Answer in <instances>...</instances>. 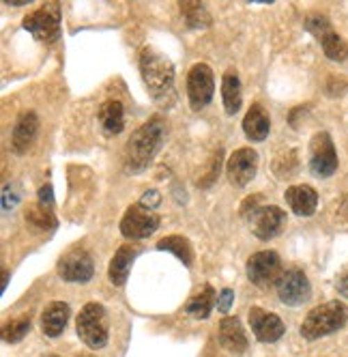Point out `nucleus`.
<instances>
[{
  "instance_id": "5",
  "label": "nucleus",
  "mask_w": 348,
  "mask_h": 357,
  "mask_svg": "<svg viewBox=\"0 0 348 357\" xmlns=\"http://www.w3.org/2000/svg\"><path fill=\"white\" fill-rule=\"evenodd\" d=\"M24 31H29L37 41L54 43L61 37V7L47 3L24 17Z\"/></svg>"
},
{
  "instance_id": "35",
  "label": "nucleus",
  "mask_w": 348,
  "mask_h": 357,
  "mask_svg": "<svg viewBox=\"0 0 348 357\" xmlns=\"http://www.w3.org/2000/svg\"><path fill=\"white\" fill-rule=\"evenodd\" d=\"M43 357H61V355H54V353H49V355H43Z\"/></svg>"
},
{
  "instance_id": "22",
  "label": "nucleus",
  "mask_w": 348,
  "mask_h": 357,
  "mask_svg": "<svg viewBox=\"0 0 348 357\" xmlns=\"http://www.w3.org/2000/svg\"><path fill=\"white\" fill-rule=\"evenodd\" d=\"M99 121H102V127L108 134L116 136L125 127V108L118 99H108L99 108Z\"/></svg>"
},
{
  "instance_id": "21",
  "label": "nucleus",
  "mask_w": 348,
  "mask_h": 357,
  "mask_svg": "<svg viewBox=\"0 0 348 357\" xmlns=\"http://www.w3.org/2000/svg\"><path fill=\"white\" fill-rule=\"evenodd\" d=\"M221 99H223V110L226 114H237L243 104V93H241V82L235 69H228L221 78Z\"/></svg>"
},
{
  "instance_id": "20",
  "label": "nucleus",
  "mask_w": 348,
  "mask_h": 357,
  "mask_svg": "<svg viewBox=\"0 0 348 357\" xmlns=\"http://www.w3.org/2000/svg\"><path fill=\"white\" fill-rule=\"evenodd\" d=\"M134 259H136V250L132 245H120L116 250V254L110 261V267H108L110 282L114 287H122L127 282V275H129V269L134 265Z\"/></svg>"
},
{
  "instance_id": "15",
  "label": "nucleus",
  "mask_w": 348,
  "mask_h": 357,
  "mask_svg": "<svg viewBox=\"0 0 348 357\" xmlns=\"http://www.w3.org/2000/svg\"><path fill=\"white\" fill-rule=\"evenodd\" d=\"M39 134V119L35 112H22L13 125V132H11V144L13 151L17 155H24L29 153V149L35 144Z\"/></svg>"
},
{
  "instance_id": "19",
  "label": "nucleus",
  "mask_w": 348,
  "mask_h": 357,
  "mask_svg": "<svg viewBox=\"0 0 348 357\" xmlns=\"http://www.w3.org/2000/svg\"><path fill=\"white\" fill-rule=\"evenodd\" d=\"M243 132L254 142L267 140V136L271 132V119L260 104H252L250 110H247V114L243 119Z\"/></svg>"
},
{
  "instance_id": "30",
  "label": "nucleus",
  "mask_w": 348,
  "mask_h": 357,
  "mask_svg": "<svg viewBox=\"0 0 348 357\" xmlns=\"http://www.w3.org/2000/svg\"><path fill=\"white\" fill-rule=\"evenodd\" d=\"M235 301V293L230 289H223L219 295H217V310L219 312H228L230 310V305Z\"/></svg>"
},
{
  "instance_id": "24",
  "label": "nucleus",
  "mask_w": 348,
  "mask_h": 357,
  "mask_svg": "<svg viewBox=\"0 0 348 357\" xmlns=\"http://www.w3.org/2000/svg\"><path fill=\"white\" fill-rule=\"evenodd\" d=\"M24 218H26V222L35 228H39V231H45V228H56V215L54 211L49 207H43L41 202H33V205H29L26 213H24Z\"/></svg>"
},
{
  "instance_id": "17",
  "label": "nucleus",
  "mask_w": 348,
  "mask_h": 357,
  "mask_svg": "<svg viewBox=\"0 0 348 357\" xmlns=\"http://www.w3.org/2000/svg\"><path fill=\"white\" fill-rule=\"evenodd\" d=\"M219 344L230 353L247 351V336L237 317H223L219 321Z\"/></svg>"
},
{
  "instance_id": "18",
  "label": "nucleus",
  "mask_w": 348,
  "mask_h": 357,
  "mask_svg": "<svg viewBox=\"0 0 348 357\" xmlns=\"http://www.w3.org/2000/svg\"><path fill=\"white\" fill-rule=\"evenodd\" d=\"M71 308L65 301H49L41 314V329L49 338H58L69 321Z\"/></svg>"
},
{
  "instance_id": "26",
  "label": "nucleus",
  "mask_w": 348,
  "mask_h": 357,
  "mask_svg": "<svg viewBox=\"0 0 348 357\" xmlns=\"http://www.w3.org/2000/svg\"><path fill=\"white\" fill-rule=\"evenodd\" d=\"M320 45H322V50H325V56L329 61L342 63V61L348 59V43L335 31H331V33H327L325 37H322Z\"/></svg>"
},
{
  "instance_id": "1",
  "label": "nucleus",
  "mask_w": 348,
  "mask_h": 357,
  "mask_svg": "<svg viewBox=\"0 0 348 357\" xmlns=\"http://www.w3.org/2000/svg\"><path fill=\"white\" fill-rule=\"evenodd\" d=\"M140 73L148 95L161 108H172L177 101V91H174V67L170 59L153 47H144L140 54Z\"/></svg>"
},
{
  "instance_id": "16",
  "label": "nucleus",
  "mask_w": 348,
  "mask_h": 357,
  "mask_svg": "<svg viewBox=\"0 0 348 357\" xmlns=\"http://www.w3.org/2000/svg\"><path fill=\"white\" fill-rule=\"evenodd\" d=\"M284 198L288 202V207L292 209V213L299 215V218L314 215V211L318 207V194L310 185H292L286 190Z\"/></svg>"
},
{
  "instance_id": "10",
  "label": "nucleus",
  "mask_w": 348,
  "mask_h": 357,
  "mask_svg": "<svg viewBox=\"0 0 348 357\" xmlns=\"http://www.w3.org/2000/svg\"><path fill=\"white\" fill-rule=\"evenodd\" d=\"M310 170L320 178H329L338 170V153L327 132L314 134L310 142Z\"/></svg>"
},
{
  "instance_id": "32",
  "label": "nucleus",
  "mask_w": 348,
  "mask_h": 357,
  "mask_svg": "<svg viewBox=\"0 0 348 357\" xmlns=\"http://www.w3.org/2000/svg\"><path fill=\"white\" fill-rule=\"evenodd\" d=\"M144 207H148V209H155L157 205H159V194L155 192V190H151L148 194H144V198L140 200Z\"/></svg>"
},
{
  "instance_id": "4",
  "label": "nucleus",
  "mask_w": 348,
  "mask_h": 357,
  "mask_svg": "<svg viewBox=\"0 0 348 357\" xmlns=\"http://www.w3.org/2000/svg\"><path fill=\"white\" fill-rule=\"evenodd\" d=\"M76 331L80 340L90 347V349H104L108 344V336H110V329H108V312L102 303L90 301L86 303L84 308L78 312L76 319Z\"/></svg>"
},
{
  "instance_id": "34",
  "label": "nucleus",
  "mask_w": 348,
  "mask_h": 357,
  "mask_svg": "<svg viewBox=\"0 0 348 357\" xmlns=\"http://www.w3.org/2000/svg\"><path fill=\"white\" fill-rule=\"evenodd\" d=\"M7 282H9V271L3 269V293H5V289H7Z\"/></svg>"
},
{
  "instance_id": "2",
  "label": "nucleus",
  "mask_w": 348,
  "mask_h": 357,
  "mask_svg": "<svg viewBox=\"0 0 348 357\" xmlns=\"http://www.w3.org/2000/svg\"><path fill=\"white\" fill-rule=\"evenodd\" d=\"M166 140V125L161 116L148 119L142 127L132 134L125 144V166L129 172H142L148 168Z\"/></svg>"
},
{
  "instance_id": "7",
  "label": "nucleus",
  "mask_w": 348,
  "mask_h": 357,
  "mask_svg": "<svg viewBox=\"0 0 348 357\" xmlns=\"http://www.w3.org/2000/svg\"><path fill=\"white\" fill-rule=\"evenodd\" d=\"M58 275L65 280V282H80V284H86L93 280L95 275V263H93V257L80 245H73L69 248L61 261H58Z\"/></svg>"
},
{
  "instance_id": "8",
  "label": "nucleus",
  "mask_w": 348,
  "mask_h": 357,
  "mask_svg": "<svg viewBox=\"0 0 348 357\" xmlns=\"http://www.w3.org/2000/svg\"><path fill=\"white\" fill-rule=\"evenodd\" d=\"M159 228V215L144 207L142 202L132 205L120 220V233L127 239H146Z\"/></svg>"
},
{
  "instance_id": "31",
  "label": "nucleus",
  "mask_w": 348,
  "mask_h": 357,
  "mask_svg": "<svg viewBox=\"0 0 348 357\" xmlns=\"http://www.w3.org/2000/svg\"><path fill=\"white\" fill-rule=\"evenodd\" d=\"M39 202L43 207H49L52 209L54 207V194H52V185H41V190H39Z\"/></svg>"
},
{
  "instance_id": "3",
  "label": "nucleus",
  "mask_w": 348,
  "mask_h": 357,
  "mask_svg": "<svg viewBox=\"0 0 348 357\" xmlns=\"http://www.w3.org/2000/svg\"><path fill=\"white\" fill-rule=\"evenodd\" d=\"M348 321V308L342 301H327L316 305L312 312L301 323V336L306 340H318L322 336H329L333 331L342 329Z\"/></svg>"
},
{
  "instance_id": "9",
  "label": "nucleus",
  "mask_w": 348,
  "mask_h": 357,
  "mask_svg": "<svg viewBox=\"0 0 348 357\" xmlns=\"http://www.w3.org/2000/svg\"><path fill=\"white\" fill-rule=\"evenodd\" d=\"M215 93V78L207 63H196L187 73V97L191 110H203L209 106Z\"/></svg>"
},
{
  "instance_id": "33",
  "label": "nucleus",
  "mask_w": 348,
  "mask_h": 357,
  "mask_svg": "<svg viewBox=\"0 0 348 357\" xmlns=\"http://www.w3.org/2000/svg\"><path fill=\"white\" fill-rule=\"evenodd\" d=\"M338 291H340V295H344L346 299H348V269L340 275V280H338Z\"/></svg>"
},
{
  "instance_id": "27",
  "label": "nucleus",
  "mask_w": 348,
  "mask_h": 357,
  "mask_svg": "<svg viewBox=\"0 0 348 357\" xmlns=\"http://www.w3.org/2000/svg\"><path fill=\"white\" fill-rule=\"evenodd\" d=\"M181 13L187 22V26H191V29H205L211 24V15L205 9V5L193 3V0H189V3H181Z\"/></svg>"
},
{
  "instance_id": "13",
  "label": "nucleus",
  "mask_w": 348,
  "mask_h": 357,
  "mask_svg": "<svg viewBox=\"0 0 348 357\" xmlns=\"http://www.w3.org/2000/svg\"><path fill=\"white\" fill-rule=\"evenodd\" d=\"M256 172H258V153L254 149H250V146L237 149L228 158L226 174L232 185L245 188L256 176Z\"/></svg>"
},
{
  "instance_id": "14",
  "label": "nucleus",
  "mask_w": 348,
  "mask_h": 357,
  "mask_svg": "<svg viewBox=\"0 0 348 357\" xmlns=\"http://www.w3.org/2000/svg\"><path fill=\"white\" fill-rule=\"evenodd\" d=\"M250 325H252V331H254V336L256 340L260 342H278L282 336H284V323L278 314H273V312H267L262 308H252L250 310Z\"/></svg>"
},
{
  "instance_id": "11",
  "label": "nucleus",
  "mask_w": 348,
  "mask_h": 357,
  "mask_svg": "<svg viewBox=\"0 0 348 357\" xmlns=\"http://www.w3.org/2000/svg\"><path fill=\"white\" fill-rule=\"evenodd\" d=\"M278 297L286 305H303L312 297L310 280L301 269H286L278 280Z\"/></svg>"
},
{
  "instance_id": "23",
  "label": "nucleus",
  "mask_w": 348,
  "mask_h": 357,
  "mask_svg": "<svg viewBox=\"0 0 348 357\" xmlns=\"http://www.w3.org/2000/svg\"><path fill=\"white\" fill-rule=\"evenodd\" d=\"M215 291L211 284H205V289L193 295L187 303H185V312L189 317H196V319H207L213 310V303H215Z\"/></svg>"
},
{
  "instance_id": "29",
  "label": "nucleus",
  "mask_w": 348,
  "mask_h": 357,
  "mask_svg": "<svg viewBox=\"0 0 348 357\" xmlns=\"http://www.w3.org/2000/svg\"><path fill=\"white\" fill-rule=\"evenodd\" d=\"M306 29L320 41L322 37H325L327 33H331L333 29H331V24H329V20L325 17V15H320V13H312V15H308L306 17Z\"/></svg>"
},
{
  "instance_id": "6",
  "label": "nucleus",
  "mask_w": 348,
  "mask_h": 357,
  "mask_svg": "<svg viewBox=\"0 0 348 357\" xmlns=\"http://www.w3.org/2000/svg\"><path fill=\"white\" fill-rule=\"evenodd\" d=\"M245 271H247V278H250V282L260 289H269L273 284H278L280 275L284 273L280 254L273 250H260L252 254V257L247 259Z\"/></svg>"
},
{
  "instance_id": "28",
  "label": "nucleus",
  "mask_w": 348,
  "mask_h": 357,
  "mask_svg": "<svg viewBox=\"0 0 348 357\" xmlns=\"http://www.w3.org/2000/svg\"><path fill=\"white\" fill-rule=\"evenodd\" d=\"M31 331V317H19V319H13L11 323H7L3 327V340L13 344V342H19L24 336H26Z\"/></svg>"
},
{
  "instance_id": "12",
  "label": "nucleus",
  "mask_w": 348,
  "mask_h": 357,
  "mask_svg": "<svg viewBox=\"0 0 348 357\" xmlns=\"http://www.w3.org/2000/svg\"><path fill=\"white\" fill-rule=\"evenodd\" d=\"M250 224H252V233L258 239L269 241L273 237H278L286 228V211L276 207V205H267V207H260V209L252 207Z\"/></svg>"
},
{
  "instance_id": "25",
  "label": "nucleus",
  "mask_w": 348,
  "mask_h": 357,
  "mask_svg": "<svg viewBox=\"0 0 348 357\" xmlns=\"http://www.w3.org/2000/svg\"><path fill=\"white\" fill-rule=\"evenodd\" d=\"M159 250H168L172 254H177V259L183 261L187 267L191 265L193 261V250H191V243L185 239V237H179V235H170V237H164L159 243H157Z\"/></svg>"
}]
</instances>
